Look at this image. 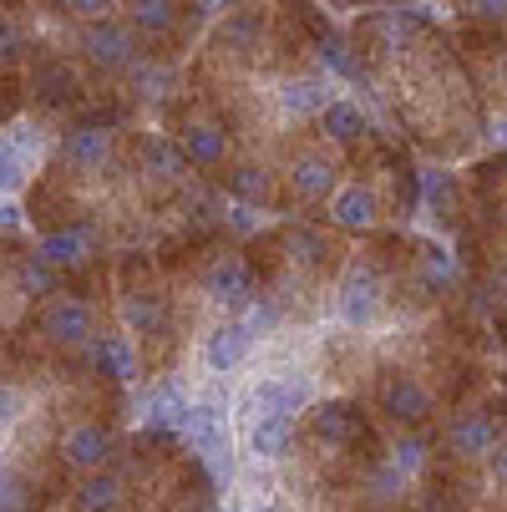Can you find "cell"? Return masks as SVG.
I'll return each mask as SVG.
<instances>
[{
	"mask_svg": "<svg viewBox=\"0 0 507 512\" xmlns=\"http://www.w3.org/2000/svg\"><path fill=\"white\" fill-rule=\"evenodd\" d=\"M289 193L300 203H325L335 193V163L320 158V153H300L289 163Z\"/></svg>",
	"mask_w": 507,
	"mask_h": 512,
	"instance_id": "22",
	"label": "cell"
},
{
	"mask_svg": "<svg viewBox=\"0 0 507 512\" xmlns=\"http://www.w3.org/2000/svg\"><path fill=\"white\" fill-rule=\"evenodd\" d=\"M381 411H386V421L416 431L421 421H431V411H437V396H431L416 376H386V381H381Z\"/></svg>",
	"mask_w": 507,
	"mask_h": 512,
	"instance_id": "13",
	"label": "cell"
},
{
	"mask_svg": "<svg viewBox=\"0 0 507 512\" xmlns=\"http://www.w3.org/2000/svg\"><path fill=\"white\" fill-rule=\"evenodd\" d=\"M26 416V391L21 386H0V426H16Z\"/></svg>",
	"mask_w": 507,
	"mask_h": 512,
	"instance_id": "39",
	"label": "cell"
},
{
	"mask_svg": "<svg viewBox=\"0 0 507 512\" xmlns=\"http://www.w3.org/2000/svg\"><path fill=\"white\" fill-rule=\"evenodd\" d=\"M447 447L457 462H487V452L497 447V421L482 411H467L447 426Z\"/></svg>",
	"mask_w": 507,
	"mask_h": 512,
	"instance_id": "18",
	"label": "cell"
},
{
	"mask_svg": "<svg viewBox=\"0 0 507 512\" xmlns=\"http://www.w3.org/2000/svg\"><path fill=\"white\" fill-rule=\"evenodd\" d=\"M249 452L259 457V462H279V457H289V447H295V416H279V411H254V421H249Z\"/></svg>",
	"mask_w": 507,
	"mask_h": 512,
	"instance_id": "20",
	"label": "cell"
},
{
	"mask_svg": "<svg viewBox=\"0 0 507 512\" xmlns=\"http://www.w3.org/2000/svg\"><path fill=\"white\" fill-rule=\"evenodd\" d=\"M183 436H188V447L219 472V477H229V411H224V401H188V411H183V426H178Z\"/></svg>",
	"mask_w": 507,
	"mask_h": 512,
	"instance_id": "3",
	"label": "cell"
},
{
	"mask_svg": "<svg viewBox=\"0 0 507 512\" xmlns=\"http://www.w3.org/2000/svg\"><path fill=\"white\" fill-rule=\"evenodd\" d=\"M61 163L71 168V173H102L107 163H112V153H117V137H112V127H102V122H77L66 137H61Z\"/></svg>",
	"mask_w": 507,
	"mask_h": 512,
	"instance_id": "10",
	"label": "cell"
},
{
	"mask_svg": "<svg viewBox=\"0 0 507 512\" xmlns=\"http://www.w3.org/2000/svg\"><path fill=\"white\" fill-rule=\"evenodd\" d=\"M416 279H421L426 295H447L457 284V264L442 249H416Z\"/></svg>",
	"mask_w": 507,
	"mask_h": 512,
	"instance_id": "29",
	"label": "cell"
},
{
	"mask_svg": "<svg viewBox=\"0 0 507 512\" xmlns=\"http://www.w3.org/2000/svg\"><path fill=\"white\" fill-rule=\"evenodd\" d=\"M330 218L340 229H371L381 218V193L371 183H345L330 193Z\"/></svg>",
	"mask_w": 507,
	"mask_h": 512,
	"instance_id": "21",
	"label": "cell"
},
{
	"mask_svg": "<svg viewBox=\"0 0 507 512\" xmlns=\"http://www.w3.org/2000/svg\"><path fill=\"white\" fill-rule=\"evenodd\" d=\"M16 497H21V487H16V477H11V462L0 457V512H11V507H21Z\"/></svg>",
	"mask_w": 507,
	"mask_h": 512,
	"instance_id": "40",
	"label": "cell"
},
{
	"mask_svg": "<svg viewBox=\"0 0 507 512\" xmlns=\"http://www.w3.org/2000/svg\"><path fill=\"white\" fill-rule=\"evenodd\" d=\"M122 320L142 335V340H153L168 330V300L158 295V289H142V295H127L122 300Z\"/></svg>",
	"mask_w": 507,
	"mask_h": 512,
	"instance_id": "27",
	"label": "cell"
},
{
	"mask_svg": "<svg viewBox=\"0 0 507 512\" xmlns=\"http://www.w3.org/2000/svg\"><path fill=\"white\" fill-rule=\"evenodd\" d=\"M462 11L477 26H507V0H462Z\"/></svg>",
	"mask_w": 507,
	"mask_h": 512,
	"instance_id": "37",
	"label": "cell"
},
{
	"mask_svg": "<svg viewBox=\"0 0 507 512\" xmlns=\"http://www.w3.org/2000/svg\"><path fill=\"white\" fill-rule=\"evenodd\" d=\"M401 487H406V472H401V467H391V462H376V467H371V497H376V502H391Z\"/></svg>",
	"mask_w": 507,
	"mask_h": 512,
	"instance_id": "35",
	"label": "cell"
},
{
	"mask_svg": "<svg viewBox=\"0 0 507 512\" xmlns=\"http://www.w3.org/2000/svg\"><path fill=\"white\" fill-rule=\"evenodd\" d=\"M36 335L56 350H92L97 340V310L82 295H66V289H51L36 310Z\"/></svg>",
	"mask_w": 507,
	"mask_h": 512,
	"instance_id": "1",
	"label": "cell"
},
{
	"mask_svg": "<svg viewBox=\"0 0 507 512\" xmlns=\"http://www.w3.org/2000/svg\"><path fill=\"white\" fill-rule=\"evenodd\" d=\"M0 234H21V208L6 198V203H0Z\"/></svg>",
	"mask_w": 507,
	"mask_h": 512,
	"instance_id": "42",
	"label": "cell"
},
{
	"mask_svg": "<svg viewBox=\"0 0 507 512\" xmlns=\"http://www.w3.org/2000/svg\"><path fill=\"white\" fill-rule=\"evenodd\" d=\"M320 56H325L330 71H340V77H355V61H350V51H345L340 36H320Z\"/></svg>",
	"mask_w": 507,
	"mask_h": 512,
	"instance_id": "38",
	"label": "cell"
},
{
	"mask_svg": "<svg viewBox=\"0 0 507 512\" xmlns=\"http://www.w3.org/2000/svg\"><path fill=\"white\" fill-rule=\"evenodd\" d=\"M198 284H203V300H208L213 310H224V315H244V310L259 300V279H254V269H249L239 254L208 259Z\"/></svg>",
	"mask_w": 507,
	"mask_h": 512,
	"instance_id": "2",
	"label": "cell"
},
{
	"mask_svg": "<svg viewBox=\"0 0 507 512\" xmlns=\"http://www.w3.org/2000/svg\"><path fill=\"white\" fill-rule=\"evenodd\" d=\"M36 254L51 264V269H82L92 264V229L87 224H61V229H46Z\"/></svg>",
	"mask_w": 507,
	"mask_h": 512,
	"instance_id": "17",
	"label": "cell"
},
{
	"mask_svg": "<svg viewBox=\"0 0 507 512\" xmlns=\"http://www.w3.org/2000/svg\"><path fill=\"white\" fill-rule=\"evenodd\" d=\"M421 193H426V208L437 213V224H457V183H452V173H426Z\"/></svg>",
	"mask_w": 507,
	"mask_h": 512,
	"instance_id": "30",
	"label": "cell"
},
{
	"mask_svg": "<svg viewBox=\"0 0 507 512\" xmlns=\"http://www.w3.org/2000/svg\"><path fill=\"white\" fill-rule=\"evenodd\" d=\"M279 254H284V264H295V269H320L330 259V239L320 229H310V224H289L279 234Z\"/></svg>",
	"mask_w": 507,
	"mask_h": 512,
	"instance_id": "26",
	"label": "cell"
},
{
	"mask_svg": "<svg viewBox=\"0 0 507 512\" xmlns=\"http://www.w3.org/2000/svg\"><path fill=\"white\" fill-rule=\"evenodd\" d=\"M56 6H61L71 21L87 26V21H107V16L117 11V0H56Z\"/></svg>",
	"mask_w": 507,
	"mask_h": 512,
	"instance_id": "36",
	"label": "cell"
},
{
	"mask_svg": "<svg viewBox=\"0 0 507 512\" xmlns=\"http://www.w3.org/2000/svg\"><path fill=\"white\" fill-rule=\"evenodd\" d=\"M325 102H330V87H325L320 71H305V77H284V82L274 87V107H279V117H284V122L320 117V112H325Z\"/></svg>",
	"mask_w": 507,
	"mask_h": 512,
	"instance_id": "14",
	"label": "cell"
},
{
	"mask_svg": "<svg viewBox=\"0 0 507 512\" xmlns=\"http://www.w3.org/2000/svg\"><path fill=\"white\" fill-rule=\"evenodd\" d=\"M132 153H137V173L148 178V183H158V188H183L188 183V163L173 148L168 132H142L132 142Z\"/></svg>",
	"mask_w": 507,
	"mask_h": 512,
	"instance_id": "12",
	"label": "cell"
},
{
	"mask_svg": "<svg viewBox=\"0 0 507 512\" xmlns=\"http://www.w3.org/2000/svg\"><path fill=\"white\" fill-rule=\"evenodd\" d=\"M487 472H492L497 487H507V442H497V447L487 452Z\"/></svg>",
	"mask_w": 507,
	"mask_h": 512,
	"instance_id": "41",
	"label": "cell"
},
{
	"mask_svg": "<svg viewBox=\"0 0 507 512\" xmlns=\"http://www.w3.org/2000/svg\"><path fill=\"white\" fill-rule=\"evenodd\" d=\"M11 284H16V295H51L56 269H51L41 254H26V259H16V269H11Z\"/></svg>",
	"mask_w": 507,
	"mask_h": 512,
	"instance_id": "31",
	"label": "cell"
},
{
	"mask_svg": "<svg viewBox=\"0 0 507 512\" xmlns=\"http://www.w3.org/2000/svg\"><path fill=\"white\" fill-rule=\"evenodd\" d=\"M254 345H259V335L249 330V320L244 315H224L219 325L203 335V365L213 376H234L239 365H249Z\"/></svg>",
	"mask_w": 507,
	"mask_h": 512,
	"instance_id": "9",
	"label": "cell"
},
{
	"mask_svg": "<svg viewBox=\"0 0 507 512\" xmlns=\"http://www.w3.org/2000/svg\"><path fill=\"white\" fill-rule=\"evenodd\" d=\"M56 452H61V462L71 472H102L112 462V452H117V436H112V426H102L92 416L87 421H66Z\"/></svg>",
	"mask_w": 507,
	"mask_h": 512,
	"instance_id": "8",
	"label": "cell"
},
{
	"mask_svg": "<svg viewBox=\"0 0 507 512\" xmlns=\"http://www.w3.org/2000/svg\"><path fill=\"white\" fill-rule=\"evenodd\" d=\"M77 51L97 66V71H132L142 61V41L127 21H87L77 36Z\"/></svg>",
	"mask_w": 507,
	"mask_h": 512,
	"instance_id": "5",
	"label": "cell"
},
{
	"mask_svg": "<svg viewBox=\"0 0 507 512\" xmlns=\"http://www.w3.org/2000/svg\"><path fill=\"white\" fill-rule=\"evenodd\" d=\"M92 350H97V360H102V371L117 381V386H132L137 381V345H132V335H97L92 340Z\"/></svg>",
	"mask_w": 507,
	"mask_h": 512,
	"instance_id": "28",
	"label": "cell"
},
{
	"mask_svg": "<svg viewBox=\"0 0 507 512\" xmlns=\"http://www.w3.org/2000/svg\"><path fill=\"white\" fill-rule=\"evenodd\" d=\"M391 467H401L406 477L411 472H421L426 467V436L421 431H406V436H396V447H391V457H386Z\"/></svg>",
	"mask_w": 507,
	"mask_h": 512,
	"instance_id": "33",
	"label": "cell"
},
{
	"mask_svg": "<svg viewBox=\"0 0 507 512\" xmlns=\"http://www.w3.org/2000/svg\"><path fill=\"white\" fill-rule=\"evenodd\" d=\"M315 401V376L305 365H274L254 381V411H279V416H300Z\"/></svg>",
	"mask_w": 507,
	"mask_h": 512,
	"instance_id": "7",
	"label": "cell"
},
{
	"mask_svg": "<svg viewBox=\"0 0 507 512\" xmlns=\"http://www.w3.org/2000/svg\"><path fill=\"white\" fill-rule=\"evenodd\" d=\"M173 148L183 153L188 168L213 173V168L229 163V127L208 112H183V122L173 127Z\"/></svg>",
	"mask_w": 507,
	"mask_h": 512,
	"instance_id": "4",
	"label": "cell"
},
{
	"mask_svg": "<svg viewBox=\"0 0 507 512\" xmlns=\"http://www.w3.org/2000/svg\"><path fill=\"white\" fill-rule=\"evenodd\" d=\"M310 431L320 436L325 447H355V436L366 431V421H360V406H355V401L335 396V401H315Z\"/></svg>",
	"mask_w": 507,
	"mask_h": 512,
	"instance_id": "16",
	"label": "cell"
},
{
	"mask_svg": "<svg viewBox=\"0 0 507 512\" xmlns=\"http://www.w3.org/2000/svg\"><path fill=\"white\" fill-rule=\"evenodd\" d=\"M219 188H224V198H234L244 208H269L274 203V173L264 163H254V158L224 163V183Z\"/></svg>",
	"mask_w": 507,
	"mask_h": 512,
	"instance_id": "15",
	"label": "cell"
},
{
	"mask_svg": "<svg viewBox=\"0 0 507 512\" xmlns=\"http://www.w3.org/2000/svg\"><path fill=\"white\" fill-rule=\"evenodd\" d=\"M320 132L335 142V148H355V142L371 137V122L355 107V97H330L325 112H320Z\"/></svg>",
	"mask_w": 507,
	"mask_h": 512,
	"instance_id": "23",
	"label": "cell"
},
{
	"mask_svg": "<svg viewBox=\"0 0 507 512\" xmlns=\"http://www.w3.org/2000/svg\"><path fill=\"white\" fill-rule=\"evenodd\" d=\"M219 46L249 61V56L264 46V16H259L254 6H239V11H229V16L219 21Z\"/></svg>",
	"mask_w": 507,
	"mask_h": 512,
	"instance_id": "25",
	"label": "cell"
},
{
	"mask_svg": "<svg viewBox=\"0 0 507 512\" xmlns=\"http://www.w3.org/2000/svg\"><path fill=\"white\" fill-rule=\"evenodd\" d=\"M335 310L350 330H371L381 315H386V284L371 264H350L340 289H335Z\"/></svg>",
	"mask_w": 507,
	"mask_h": 512,
	"instance_id": "6",
	"label": "cell"
},
{
	"mask_svg": "<svg viewBox=\"0 0 507 512\" xmlns=\"http://www.w3.org/2000/svg\"><path fill=\"white\" fill-rule=\"evenodd\" d=\"M122 16L137 31V41H163V36L178 31V16L183 11H178V0H127Z\"/></svg>",
	"mask_w": 507,
	"mask_h": 512,
	"instance_id": "24",
	"label": "cell"
},
{
	"mask_svg": "<svg viewBox=\"0 0 507 512\" xmlns=\"http://www.w3.org/2000/svg\"><path fill=\"white\" fill-rule=\"evenodd\" d=\"M26 92L41 107H71V102H82V77L71 71L66 56H36L26 71Z\"/></svg>",
	"mask_w": 507,
	"mask_h": 512,
	"instance_id": "11",
	"label": "cell"
},
{
	"mask_svg": "<svg viewBox=\"0 0 507 512\" xmlns=\"http://www.w3.org/2000/svg\"><path fill=\"white\" fill-rule=\"evenodd\" d=\"M26 173H31V158L16 148V142L0 132V193H21V183H26Z\"/></svg>",
	"mask_w": 507,
	"mask_h": 512,
	"instance_id": "32",
	"label": "cell"
},
{
	"mask_svg": "<svg viewBox=\"0 0 507 512\" xmlns=\"http://www.w3.org/2000/svg\"><path fill=\"white\" fill-rule=\"evenodd\" d=\"M26 46H31L26 26L11 21V16H0V66H21L26 61Z\"/></svg>",
	"mask_w": 507,
	"mask_h": 512,
	"instance_id": "34",
	"label": "cell"
},
{
	"mask_svg": "<svg viewBox=\"0 0 507 512\" xmlns=\"http://www.w3.org/2000/svg\"><path fill=\"white\" fill-rule=\"evenodd\" d=\"M71 507L77 512H122L127 507V477L102 467V472H82L77 492H71Z\"/></svg>",
	"mask_w": 507,
	"mask_h": 512,
	"instance_id": "19",
	"label": "cell"
},
{
	"mask_svg": "<svg viewBox=\"0 0 507 512\" xmlns=\"http://www.w3.org/2000/svg\"><path fill=\"white\" fill-rule=\"evenodd\" d=\"M487 137H492V142H497V148H507V112H502V117H492V122H487Z\"/></svg>",
	"mask_w": 507,
	"mask_h": 512,
	"instance_id": "43",
	"label": "cell"
}]
</instances>
